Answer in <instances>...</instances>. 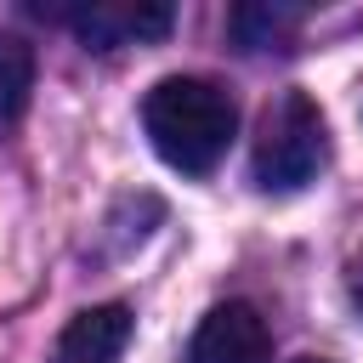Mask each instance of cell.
Masks as SVG:
<instances>
[{
  "label": "cell",
  "mask_w": 363,
  "mask_h": 363,
  "mask_svg": "<svg viewBox=\"0 0 363 363\" xmlns=\"http://www.w3.org/2000/svg\"><path fill=\"white\" fill-rule=\"evenodd\" d=\"M142 130L170 170L210 176L238 136V102L204 74H170L142 96Z\"/></svg>",
  "instance_id": "6da1fadb"
},
{
  "label": "cell",
  "mask_w": 363,
  "mask_h": 363,
  "mask_svg": "<svg viewBox=\"0 0 363 363\" xmlns=\"http://www.w3.org/2000/svg\"><path fill=\"white\" fill-rule=\"evenodd\" d=\"M323 164H329L323 108H318L306 91H284V96L261 113V130H255V153H250L255 182H261L267 193H295V187H306Z\"/></svg>",
  "instance_id": "7a4b0ae2"
},
{
  "label": "cell",
  "mask_w": 363,
  "mask_h": 363,
  "mask_svg": "<svg viewBox=\"0 0 363 363\" xmlns=\"http://www.w3.org/2000/svg\"><path fill=\"white\" fill-rule=\"evenodd\" d=\"M62 28H74L91 51H113V45H136V40H164L176 11L159 6V0H79V6H51L40 11Z\"/></svg>",
  "instance_id": "3957f363"
},
{
  "label": "cell",
  "mask_w": 363,
  "mask_h": 363,
  "mask_svg": "<svg viewBox=\"0 0 363 363\" xmlns=\"http://www.w3.org/2000/svg\"><path fill=\"white\" fill-rule=\"evenodd\" d=\"M187 363H272V329L250 301H221L193 329Z\"/></svg>",
  "instance_id": "277c9868"
},
{
  "label": "cell",
  "mask_w": 363,
  "mask_h": 363,
  "mask_svg": "<svg viewBox=\"0 0 363 363\" xmlns=\"http://www.w3.org/2000/svg\"><path fill=\"white\" fill-rule=\"evenodd\" d=\"M130 335H136L130 306H119V301L85 306V312H74V318L62 323L51 363H119L125 346H130Z\"/></svg>",
  "instance_id": "5b68a950"
},
{
  "label": "cell",
  "mask_w": 363,
  "mask_h": 363,
  "mask_svg": "<svg viewBox=\"0 0 363 363\" xmlns=\"http://www.w3.org/2000/svg\"><path fill=\"white\" fill-rule=\"evenodd\" d=\"M306 23V6H289V0H250L233 11V40L244 51H272L284 45L295 28Z\"/></svg>",
  "instance_id": "8992f818"
},
{
  "label": "cell",
  "mask_w": 363,
  "mask_h": 363,
  "mask_svg": "<svg viewBox=\"0 0 363 363\" xmlns=\"http://www.w3.org/2000/svg\"><path fill=\"white\" fill-rule=\"evenodd\" d=\"M34 96V45L23 34H0V125L23 119Z\"/></svg>",
  "instance_id": "52a82bcc"
},
{
  "label": "cell",
  "mask_w": 363,
  "mask_h": 363,
  "mask_svg": "<svg viewBox=\"0 0 363 363\" xmlns=\"http://www.w3.org/2000/svg\"><path fill=\"white\" fill-rule=\"evenodd\" d=\"M346 295H352V306L363 312V255H352V261H346Z\"/></svg>",
  "instance_id": "ba28073f"
},
{
  "label": "cell",
  "mask_w": 363,
  "mask_h": 363,
  "mask_svg": "<svg viewBox=\"0 0 363 363\" xmlns=\"http://www.w3.org/2000/svg\"><path fill=\"white\" fill-rule=\"evenodd\" d=\"M295 363H329V357H295Z\"/></svg>",
  "instance_id": "9c48e42d"
}]
</instances>
